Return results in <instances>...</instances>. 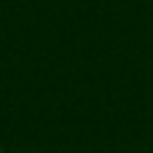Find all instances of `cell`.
Returning a JSON list of instances; mask_svg holds the SVG:
<instances>
[{"label": "cell", "instance_id": "6da1fadb", "mask_svg": "<svg viewBox=\"0 0 153 153\" xmlns=\"http://www.w3.org/2000/svg\"><path fill=\"white\" fill-rule=\"evenodd\" d=\"M0 153H3V145H0Z\"/></svg>", "mask_w": 153, "mask_h": 153}]
</instances>
